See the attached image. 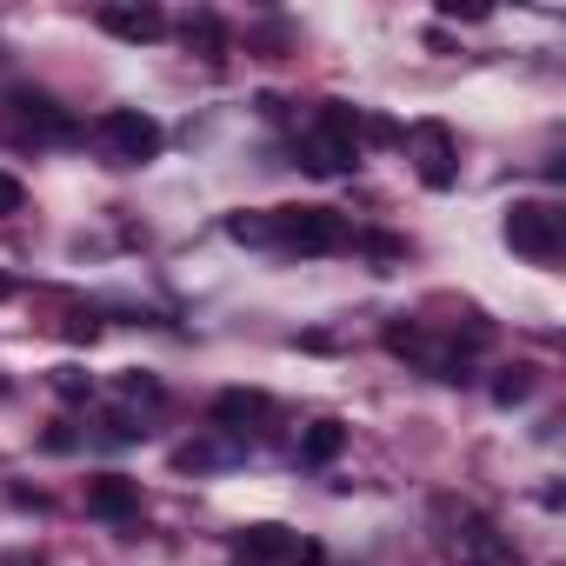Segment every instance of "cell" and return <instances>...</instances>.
<instances>
[{
  "instance_id": "1",
  "label": "cell",
  "mask_w": 566,
  "mask_h": 566,
  "mask_svg": "<svg viewBox=\"0 0 566 566\" xmlns=\"http://www.w3.org/2000/svg\"><path fill=\"white\" fill-rule=\"evenodd\" d=\"M433 520H440V546H447L460 566H520V546H513L486 513L440 500V506H433Z\"/></svg>"
},
{
  "instance_id": "2",
  "label": "cell",
  "mask_w": 566,
  "mask_h": 566,
  "mask_svg": "<svg viewBox=\"0 0 566 566\" xmlns=\"http://www.w3.org/2000/svg\"><path fill=\"white\" fill-rule=\"evenodd\" d=\"M360 160V114L347 101H321L314 127L301 134V167L307 174H354Z\"/></svg>"
},
{
  "instance_id": "3",
  "label": "cell",
  "mask_w": 566,
  "mask_h": 566,
  "mask_svg": "<svg viewBox=\"0 0 566 566\" xmlns=\"http://www.w3.org/2000/svg\"><path fill=\"white\" fill-rule=\"evenodd\" d=\"M273 247L340 253V247H347V220H340L334 207H273Z\"/></svg>"
},
{
  "instance_id": "4",
  "label": "cell",
  "mask_w": 566,
  "mask_h": 566,
  "mask_svg": "<svg viewBox=\"0 0 566 566\" xmlns=\"http://www.w3.org/2000/svg\"><path fill=\"white\" fill-rule=\"evenodd\" d=\"M101 147H107L120 167H147V160H160L167 134H160L154 114H140V107H114V114L101 120Z\"/></svg>"
},
{
  "instance_id": "5",
  "label": "cell",
  "mask_w": 566,
  "mask_h": 566,
  "mask_svg": "<svg viewBox=\"0 0 566 566\" xmlns=\"http://www.w3.org/2000/svg\"><path fill=\"white\" fill-rule=\"evenodd\" d=\"M233 553L247 559V566H314L321 559V546H307L301 533H287V526H273V520H253V526H240L233 533Z\"/></svg>"
},
{
  "instance_id": "6",
  "label": "cell",
  "mask_w": 566,
  "mask_h": 566,
  "mask_svg": "<svg viewBox=\"0 0 566 566\" xmlns=\"http://www.w3.org/2000/svg\"><path fill=\"white\" fill-rule=\"evenodd\" d=\"M559 213L546 207V200H513L506 207V247L513 253H526V260H553L559 253Z\"/></svg>"
},
{
  "instance_id": "7",
  "label": "cell",
  "mask_w": 566,
  "mask_h": 566,
  "mask_svg": "<svg viewBox=\"0 0 566 566\" xmlns=\"http://www.w3.org/2000/svg\"><path fill=\"white\" fill-rule=\"evenodd\" d=\"M407 147H413V167H420L427 187H453L460 160H453V134H447L440 120H420V127L407 134Z\"/></svg>"
},
{
  "instance_id": "8",
  "label": "cell",
  "mask_w": 566,
  "mask_h": 566,
  "mask_svg": "<svg viewBox=\"0 0 566 566\" xmlns=\"http://www.w3.org/2000/svg\"><path fill=\"white\" fill-rule=\"evenodd\" d=\"M213 427L227 433V440H247V433H260L266 427V413H273V400L266 394H253V387H227V394H213Z\"/></svg>"
},
{
  "instance_id": "9",
  "label": "cell",
  "mask_w": 566,
  "mask_h": 566,
  "mask_svg": "<svg viewBox=\"0 0 566 566\" xmlns=\"http://www.w3.org/2000/svg\"><path fill=\"white\" fill-rule=\"evenodd\" d=\"M94 21H101V34L134 41V48H147V41H160V34H167V14H160V8H147V0H140V8H101Z\"/></svg>"
},
{
  "instance_id": "10",
  "label": "cell",
  "mask_w": 566,
  "mask_h": 566,
  "mask_svg": "<svg viewBox=\"0 0 566 566\" xmlns=\"http://www.w3.org/2000/svg\"><path fill=\"white\" fill-rule=\"evenodd\" d=\"M87 513H94V520H134V513H140V486L120 480V473H101V480L87 486Z\"/></svg>"
},
{
  "instance_id": "11",
  "label": "cell",
  "mask_w": 566,
  "mask_h": 566,
  "mask_svg": "<svg viewBox=\"0 0 566 566\" xmlns=\"http://www.w3.org/2000/svg\"><path fill=\"white\" fill-rule=\"evenodd\" d=\"M14 107H21V127H28V134H48V140H67V134H74V120H67L48 94H34V87L14 94Z\"/></svg>"
},
{
  "instance_id": "12",
  "label": "cell",
  "mask_w": 566,
  "mask_h": 566,
  "mask_svg": "<svg viewBox=\"0 0 566 566\" xmlns=\"http://www.w3.org/2000/svg\"><path fill=\"white\" fill-rule=\"evenodd\" d=\"M233 460H240V440H193V447L174 453L180 473H213V467H233Z\"/></svg>"
},
{
  "instance_id": "13",
  "label": "cell",
  "mask_w": 566,
  "mask_h": 566,
  "mask_svg": "<svg viewBox=\"0 0 566 566\" xmlns=\"http://www.w3.org/2000/svg\"><path fill=\"white\" fill-rule=\"evenodd\" d=\"M340 447H347V427H340V420H314V427L301 433V467H327Z\"/></svg>"
},
{
  "instance_id": "14",
  "label": "cell",
  "mask_w": 566,
  "mask_h": 566,
  "mask_svg": "<svg viewBox=\"0 0 566 566\" xmlns=\"http://www.w3.org/2000/svg\"><path fill=\"white\" fill-rule=\"evenodd\" d=\"M187 48H193L207 67H220V61H227V28H220L213 14H193V21H187Z\"/></svg>"
},
{
  "instance_id": "15",
  "label": "cell",
  "mask_w": 566,
  "mask_h": 566,
  "mask_svg": "<svg viewBox=\"0 0 566 566\" xmlns=\"http://www.w3.org/2000/svg\"><path fill=\"white\" fill-rule=\"evenodd\" d=\"M227 240H240V247H273V213H227Z\"/></svg>"
},
{
  "instance_id": "16",
  "label": "cell",
  "mask_w": 566,
  "mask_h": 566,
  "mask_svg": "<svg viewBox=\"0 0 566 566\" xmlns=\"http://www.w3.org/2000/svg\"><path fill=\"white\" fill-rule=\"evenodd\" d=\"M67 407H81V400H94V374L87 367H54V380H48Z\"/></svg>"
},
{
  "instance_id": "17",
  "label": "cell",
  "mask_w": 566,
  "mask_h": 566,
  "mask_svg": "<svg viewBox=\"0 0 566 566\" xmlns=\"http://www.w3.org/2000/svg\"><path fill=\"white\" fill-rule=\"evenodd\" d=\"M526 394H533V367H506V374L493 380V400H500V407H520Z\"/></svg>"
},
{
  "instance_id": "18",
  "label": "cell",
  "mask_w": 566,
  "mask_h": 566,
  "mask_svg": "<svg viewBox=\"0 0 566 566\" xmlns=\"http://www.w3.org/2000/svg\"><path fill=\"white\" fill-rule=\"evenodd\" d=\"M140 433H147V427H134V413H127V407L101 413V440H107V447H127V440H140Z\"/></svg>"
},
{
  "instance_id": "19",
  "label": "cell",
  "mask_w": 566,
  "mask_h": 566,
  "mask_svg": "<svg viewBox=\"0 0 566 566\" xmlns=\"http://www.w3.org/2000/svg\"><path fill=\"white\" fill-rule=\"evenodd\" d=\"M21 200H28V187H21L14 174H0V220H8V213H21Z\"/></svg>"
},
{
  "instance_id": "20",
  "label": "cell",
  "mask_w": 566,
  "mask_h": 566,
  "mask_svg": "<svg viewBox=\"0 0 566 566\" xmlns=\"http://www.w3.org/2000/svg\"><path fill=\"white\" fill-rule=\"evenodd\" d=\"M127 400H160V380H147V374H127Z\"/></svg>"
},
{
  "instance_id": "21",
  "label": "cell",
  "mask_w": 566,
  "mask_h": 566,
  "mask_svg": "<svg viewBox=\"0 0 566 566\" xmlns=\"http://www.w3.org/2000/svg\"><path fill=\"white\" fill-rule=\"evenodd\" d=\"M367 253H374V260H400V240H387V233H374V240H367Z\"/></svg>"
}]
</instances>
